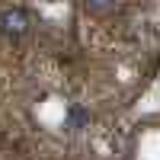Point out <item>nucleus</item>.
<instances>
[{"mask_svg":"<svg viewBox=\"0 0 160 160\" xmlns=\"http://www.w3.org/2000/svg\"><path fill=\"white\" fill-rule=\"evenodd\" d=\"M83 7L90 13H115L122 7V0H83Z\"/></svg>","mask_w":160,"mask_h":160,"instance_id":"obj_2","label":"nucleus"},{"mask_svg":"<svg viewBox=\"0 0 160 160\" xmlns=\"http://www.w3.org/2000/svg\"><path fill=\"white\" fill-rule=\"evenodd\" d=\"M29 32H32V16H29L22 7H7V10H0V38H3V42L16 45V42H22Z\"/></svg>","mask_w":160,"mask_h":160,"instance_id":"obj_1","label":"nucleus"}]
</instances>
